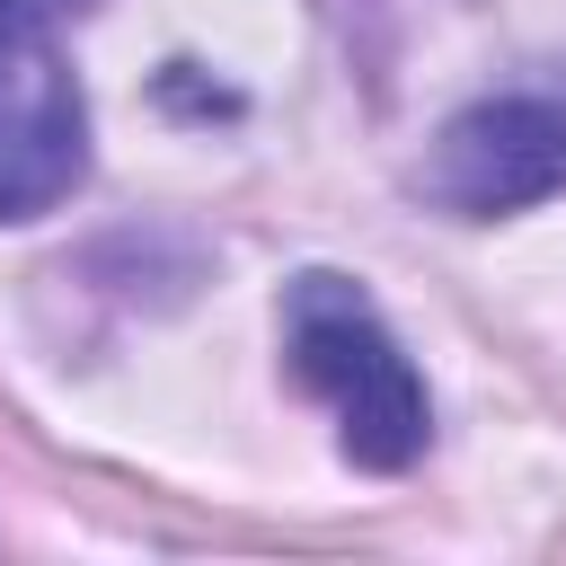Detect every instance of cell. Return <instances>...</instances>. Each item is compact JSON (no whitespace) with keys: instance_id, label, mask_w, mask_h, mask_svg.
I'll return each instance as SVG.
<instances>
[{"instance_id":"2","label":"cell","mask_w":566,"mask_h":566,"mask_svg":"<svg viewBox=\"0 0 566 566\" xmlns=\"http://www.w3.org/2000/svg\"><path fill=\"white\" fill-rule=\"evenodd\" d=\"M88 177V106L53 35V0H0V221L71 203Z\"/></svg>"},{"instance_id":"1","label":"cell","mask_w":566,"mask_h":566,"mask_svg":"<svg viewBox=\"0 0 566 566\" xmlns=\"http://www.w3.org/2000/svg\"><path fill=\"white\" fill-rule=\"evenodd\" d=\"M283 354H292V380L310 398H327L336 416V451L354 469H407L424 460L433 442V398L407 363V345L389 336V318L371 310L363 283L345 274H301L283 292Z\"/></svg>"},{"instance_id":"3","label":"cell","mask_w":566,"mask_h":566,"mask_svg":"<svg viewBox=\"0 0 566 566\" xmlns=\"http://www.w3.org/2000/svg\"><path fill=\"white\" fill-rule=\"evenodd\" d=\"M416 195L460 221H504V212L566 195V106L539 88L460 106L433 133V150L416 159Z\"/></svg>"},{"instance_id":"4","label":"cell","mask_w":566,"mask_h":566,"mask_svg":"<svg viewBox=\"0 0 566 566\" xmlns=\"http://www.w3.org/2000/svg\"><path fill=\"white\" fill-rule=\"evenodd\" d=\"M53 9H97V0H53Z\"/></svg>"}]
</instances>
